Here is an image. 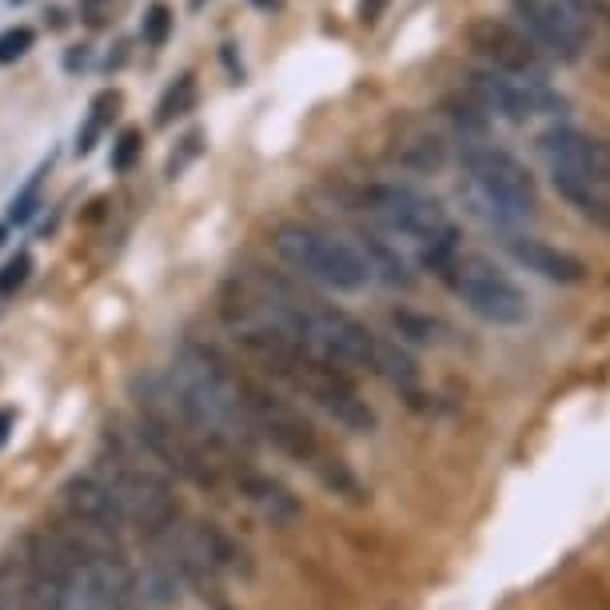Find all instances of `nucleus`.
<instances>
[{
	"label": "nucleus",
	"mask_w": 610,
	"mask_h": 610,
	"mask_svg": "<svg viewBox=\"0 0 610 610\" xmlns=\"http://www.w3.org/2000/svg\"><path fill=\"white\" fill-rule=\"evenodd\" d=\"M371 371H375V375H383L391 387H400V391H415V387H420V363L411 360L400 343L380 340V351H375V368H371Z\"/></svg>",
	"instance_id": "a211bd4d"
},
{
	"label": "nucleus",
	"mask_w": 610,
	"mask_h": 610,
	"mask_svg": "<svg viewBox=\"0 0 610 610\" xmlns=\"http://www.w3.org/2000/svg\"><path fill=\"white\" fill-rule=\"evenodd\" d=\"M192 104H196V81H192V76H180V81H176L168 92H164L161 108H156V124L180 121V116L192 108Z\"/></svg>",
	"instance_id": "aec40b11"
},
{
	"label": "nucleus",
	"mask_w": 610,
	"mask_h": 610,
	"mask_svg": "<svg viewBox=\"0 0 610 610\" xmlns=\"http://www.w3.org/2000/svg\"><path fill=\"white\" fill-rule=\"evenodd\" d=\"M37 188H41V180H32L29 188H24L21 196L12 200V220H17V224H24L32 211H37Z\"/></svg>",
	"instance_id": "393cba45"
},
{
	"label": "nucleus",
	"mask_w": 610,
	"mask_h": 610,
	"mask_svg": "<svg viewBox=\"0 0 610 610\" xmlns=\"http://www.w3.org/2000/svg\"><path fill=\"white\" fill-rule=\"evenodd\" d=\"M440 280L459 296L475 320L490 328H519L530 320L527 291L483 251H451L440 268Z\"/></svg>",
	"instance_id": "39448f33"
},
{
	"label": "nucleus",
	"mask_w": 610,
	"mask_h": 610,
	"mask_svg": "<svg viewBox=\"0 0 610 610\" xmlns=\"http://www.w3.org/2000/svg\"><path fill=\"white\" fill-rule=\"evenodd\" d=\"M451 156V144L440 128H431L427 121H407L400 132H395V141H391V161L400 164L407 172H440Z\"/></svg>",
	"instance_id": "ddd939ff"
},
{
	"label": "nucleus",
	"mask_w": 610,
	"mask_h": 610,
	"mask_svg": "<svg viewBox=\"0 0 610 610\" xmlns=\"http://www.w3.org/2000/svg\"><path fill=\"white\" fill-rule=\"evenodd\" d=\"M251 4H256V9H276L280 0H251Z\"/></svg>",
	"instance_id": "bb28decb"
},
{
	"label": "nucleus",
	"mask_w": 610,
	"mask_h": 610,
	"mask_svg": "<svg viewBox=\"0 0 610 610\" xmlns=\"http://www.w3.org/2000/svg\"><path fill=\"white\" fill-rule=\"evenodd\" d=\"M535 148L550 164V172H570L579 180L610 188V136L570 128V124H550L547 132H539Z\"/></svg>",
	"instance_id": "9d476101"
},
{
	"label": "nucleus",
	"mask_w": 610,
	"mask_h": 610,
	"mask_svg": "<svg viewBox=\"0 0 610 610\" xmlns=\"http://www.w3.org/2000/svg\"><path fill=\"white\" fill-rule=\"evenodd\" d=\"M136 156H141V132L136 128L121 132V141H116V148H112V168L128 172L132 164H136Z\"/></svg>",
	"instance_id": "4be33fe9"
},
{
	"label": "nucleus",
	"mask_w": 610,
	"mask_h": 610,
	"mask_svg": "<svg viewBox=\"0 0 610 610\" xmlns=\"http://www.w3.org/2000/svg\"><path fill=\"white\" fill-rule=\"evenodd\" d=\"M463 172H467V184L475 188V196L487 204L499 224L530 220L539 211V184H535L527 164L519 156H510L507 148L467 144L463 148Z\"/></svg>",
	"instance_id": "423d86ee"
},
{
	"label": "nucleus",
	"mask_w": 610,
	"mask_h": 610,
	"mask_svg": "<svg viewBox=\"0 0 610 610\" xmlns=\"http://www.w3.org/2000/svg\"><path fill=\"white\" fill-rule=\"evenodd\" d=\"M61 503L69 510V519L76 523H89V527H101V530H112V535H124L132 527L124 507L116 503L108 487H104L96 475H72L69 483L61 487Z\"/></svg>",
	"instance_id": "9b49d317"
},
{
	"label": "nucleus",
	"mask_w": 610,
	"mask_h": 610,
	"mask_svg": "<svg viewBox=\"0 0 610 610\" xmlns=\"http://www.w3.org/2000/svg\"><path fill=\"white\" fill-rule=\"evenodd\" d=\"M9 431H12V411H0V447L9 440Z\"/></svg>",
	"instance_id": "a878e982"
},
{
	"label": "nucleus",
	"mask_w": 610,
	"mask_h": 610,
	"mask_svg": "<svg viewBox=\"0 0 610 610\" xmlns=\"http://www.w3.org/2000/svg\"><path fill=\"white\" fill-rule=\"evenodd\" d=\"M211 610H231V607H228V602H220V607H211Z\"/></svg>",
	"instance_id": "c85d7f7f"
},
{
	"label": "nucleus",
	"mask_w": 610,
	"mask_h": 610,
	"mask_svg": "<svg viewBox=\"0 0 610 610\" xmlns=\"http://www.w3.org/2000/svg\"><path fill=\"white\" fill-rule=\"evenodd\" d=\"M351 244L360 248L363 263H368V271H371V280L387 283V288H403V291L415 288V276H411L407 256H403L391 240H383L380 231H360Z\"/></svg>",
	"instance_id": "4468645a"
},
{
	"label": "nucleus",
	"mask_w": 610,
	"mask_h": 610,
	"mask_svg": "<svg viewBox=\"0 0 610 610\" xmlns=\"http://www.w3.org/2000/svg\"><path fill=\"white\" fill-rule=\"evenodd\" d=\"M503 244H507L510 260L519 263V268L535 271V276H542V280L562 283V288H575V283L587 280V263H582L579 256H570V251L555 248V244L539 240V236H519V231H510Z\"/></svg>",
	"instance_id": "f8f14e48"
},
{
	"label": "nucleus",
	"mask_w": 610,
	"mask_h": 610,
	"mask_svg": "<svg viewBox=\"0 0 610 610\" xmlns=\"http://www.w3.org/2000/svg\"><path fill=\"white\" fill-rule=\"evenodd\" d=\"M4 236H9V228H4V224H0V244H4Z\"/></svg>",
	"instance_id": "cd10ccee"
},
{
	"label": "nucleus",
	"mask_w": 610,
	"mask_h": 610,
	"mask_svg": "<svg viewBox=\"0 0 610 610\" xmlns=\"http://www.w3.org/2000/svg\"><path fill=\"white\" fill-rule=\"evenodd\" d=\"M200 539H204V550H208L211 567L220 570V575H240V579H251V555L240 547V542L231 539L228 530L216 527V523H200Z\"/></svg>",
	"instance_id": "f3484780"
},
{
	"label": "nucleus",
	"mask_w": 610,
	"mask_h": 610,
	"mask_svg": "<svg viewBox=\"0 0 610 610\" xmlns=\"http://www.w3.org/2000/svg\"><path fill=\"white\" fill-rule=\"evenodd\" d=\"M348 208L368 216L371 224L395 240H411L423 248V263L440 271L451 251H459V231L447 208L407 184H360L348 192Z\"/></svg>",
	"instance_id": "f03ea898"
},
{
	"label": "nucleus",
	"mask_w": 610,
	"mask_h": 610,
	"mask_svg": "<svg viewBox=\"0 0 610 610\" xmlns=\"http://www.w3.org/2000/svg\"><path fill=\"white\" fill-rule=\"evenodd\" d=\"M32 49V29H9L4 37H0V64H12L17 56H24V52Z\"/></svg>",
	"instance_id": "5701e85b"
},
{
	"label": "nucleus",
	"mask_w": 610,
	"mask_h": 610,
	"mask_svg": "<svg viewBox=\"0 0 610 610\" xmlns=\"http://www.w3.org/2000/svg\"><path fill=\"white\" fill-rule=\"evenodd\" d=\"M391 328L400 331V340L407 343H443V323L431 320V316H420V311H391Z\"/></svg>",
	"instance_id": "6ab92c4d"
},
{
	"label": "nucleus",
	"mask_w": 610,
	"mask_h": 610,
	"mask_svg": "<svg viewBox=\"0 0 610 610\" xmlns=\"http://www.w3.org/2000/svg\"><path fill=\"white\" fill-rule=\"evenodd\" d=\"M92 475L116 495V503L124 507L132 527H141V535H161L180 519V507L172 495V475L141 443H132L128 451L101 455L92 463Z\"/></svg>",
	"instance_id": "20e7f679"
},
{
	"label": "nucleus",
	"mask_w": 610,
	"mask_h": 610,
	"mask_svg": "<svg viewBox=\"0 0 610 610\" xmlns=\"http://www.w3.org/2000/svg\"><path fill=\"white\" fill-rule=\"evenodd\" d=\"M172 395L180 403L188 427L200 435L204 447L248 451L260 440L251 427L248 403H244V380L211 348L184 343L168 371Z\"/></svg>",
	"instance_id": "f257e3e1"
},
{
	"label": "nucleus",
	"mask_w": 610,
	"mask_h": 610,
	"mask_svg": "<svg viewBox=\"0 0 610 610\" xmlns=\"http://www.w3.org/2000/svg\"><path fill=\"white\" fill-rule=\"evenodd\" d=\"M29 271H32V260L29 251H21V256H12L4 268H0V296H17V291L29 283Z\"/></svg>",
	"instance_id": "412c9836"
},
{
	"label": "nucleus",
	"mask_w": 610,
	"mask_h": 610,
	"mask_svg": "<svg viewBox=\"0 0 610 610\" xmlns=\"http://www.w3.org/2000/svg\"><path fill=\"white\" fill-rule=\"evenodd\" d=\"M471 96L487 108V116H499L510 124H527L535 116H559L567 108L559 92L547 89V81H527V76H510L499 69H475L467 76Z\"/></svg>",
	"instance_id": "0eeeda50"
},
{
	"label": "nucleus",
	"mask_w": 610,
	"mask_h": 610,
	"mask_svg": "<svg viewBox=\"0 0 610 610\" xmlns=\"http://www.w3.org/2000/svg\"><path fill=\"white\" fill-rule=\"evenodd\" d=\"M240 495L260 510L263 519H271V527H288V523L300 519V499L291 495L283 483H276L271 475H256V471H244L240 475Z\"/></svg>",
	"instance_id": "2eb2a0df"
},
{
	"label": "nucleus",
	"mask_w": 610,
	"mask_h": 610,
	"mask_svg": "<svg viewBox=\"0 0 610 610\" xmlns=\"http://www.w3.org/2000/svg\"><path fill=\"white\" fill-rule=\"evenodd\" d=\"M172 32V12L164 9V4H156V9H148V17H144V41L148 44H164Z\"/></svg>",
	"instance_id": "b1692460"
},
{
	"label": "nucleus",
	"mask_w": 610,
	"mask_h": 610,
	"mask_svg": "<svg viewBox=\"0 0 610 610\" xmlns=\"http://www.w3.org/2000/svg\"><path fill=\"white\" fill-rule=\"evenodd\" d=\"M271 251L288 263L300 280L320 283L328 291H363L371 283V271L363 263L360 248L311 220H283L271 228Z\"/></svg>",
	"instance_id": "7ed1b4c3"
},
{
	"label": "nucleus",
	"mask_w": 610,
	"mask_h": 610,
	"mask_svg": "<svg viewBox=\"0 0 610 610\" xmlns=\"http://www.w3.org/2000/svg\"><path fill=\"white\" fill-rule=\"evenodd\" d=\"M550 184H555V192H559L570 208L579 211L582 220L610 231V188L579 180V176H570V172H550Z\"/></svg>",
	"instance_id": "dca6fc26"
},
{
	"label": "nucleus",
	"mask_w": 610,
	"mask_h": 610,
	"mask_svg": "<svg viewBox=\"0 0 610 610\" xmlns=\"http://www.w3.org/2000/svg\"><path fill=\"white\" fill-rule=\"evenodd\" d=\"M471 49L479 52L487 69L510 72V76H527V81H542L550 69V56L535 44L523 24H507L495 21V17H483L467 29Z\"/></svg>",
	"instance_id": "1a4fd4ad"
},
{
	"label": "nucleus",
	"mask_w": 610,
	"mask_h": 610,
	"mask_svg": "<svg viewBox=\"0 0 610 610\" xmlns=\"http://www.w3.org/2000/svg\"><path fill=\"white\" fill-rule=\"evenodd\" d=\"M523 29L547 56L579 61L590 44V12L582 0H510Z\"/></svg>",
	"instance_id": "6e6552de"
}]
</instances>
